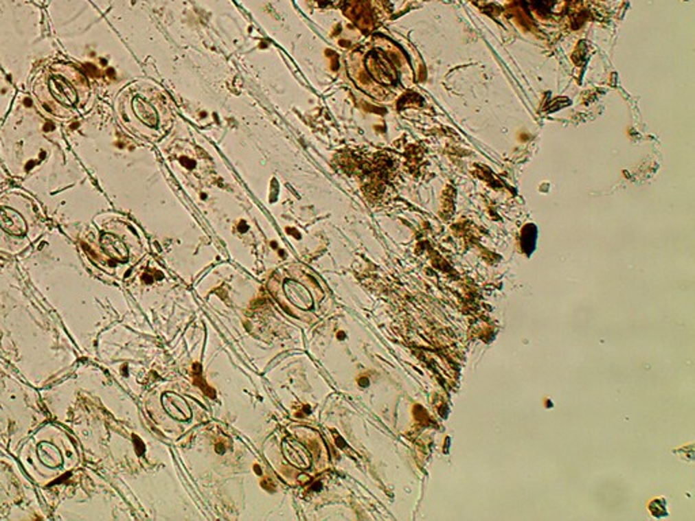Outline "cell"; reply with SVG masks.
<instances>
[{
  "label": "cell",
  "mask_w": 695,
  "mask_h": 521,
  "mask_svg": "<svg viewBox=\"0 0 695 521\" xmlns=\"http://www.w3.org/2000/svg\"><path fill=\"white\" fill-rule=\"evenodd\" d=\"M132 106H133L135 115L141 122H144L147 126H151V128L157 126V124H158L157 111L147 101L137 97L133 100Z\"/></svg>",
  "instance_id": "52a82bcc"
},
{
  "label": "cell",
  "mask_w": 695,
  "mask_h": 521,
  "mask_svg": "<svg viewBox=\"0 0 695 521\" xmlns=\"http://www.w3.org/2000/svg\"><path fill=\"white\" fill-rule=\"evenodd\" d=\"M166 413L176 421H187L192 417V410L187 402L175 393H166L162 398Z\"/></svg>",
  "instance_id": "277c9868"
},
{
  "label": "cell",
  "mask_w": 695,
  "mask_h": 521,
  "mask_svg": "<svg viewBox=\"0 0 695 521\" xmlns=\"http://www.w3.org/2000/svg\"><path fill=\"white\" fill-rule=\"evenodd\" d=\"M101 246L104 248V251L113 259L117 261H125L129 255V251L125 246V243L118 239L115 235L112 233H104L102 238H101Z\"/></svg>",
  "instance_id": "8992f818"
},
{
  "label": "cell",
  "mask_w": 695,
  "mask_h": 521,
  "mask_svg": "<svg viewBox=\"0 0 695 521\" xmlns=\"http://www.w3.org/2000/svg\"><path fill=\"white\" fill-rule=\"evenodd\" d=\"M283 454H284L286 459L288 461V463L300 468V470H306L311 464V458H310V454L307 452V450L293 440L284 441Z\"/></svg>",
  "instance_id": "5b68a950"
},
{
  "label": "cell",
  "mask_w": 695,
  "mask_h": 521,
  "mask_svg": "<svg viewBox=\"0 0 695 521\" xmlns=\"http://www.w3.org/2000/svg\"><path fill=\"white\" fill-rule=\"evenodd\" d=\"M0 227L14 236H22L27 230L22 215L11 208H0Z\"/></svg>",
  "instance_id": "7a4b0ae2"
},
{
  "label": "cell",
  "mask_w": 695,
  "mask_h": 521,
  "mask_svg": "<svg viewBox=\"0 0 695 521\" xmlns=\"http://www.w3.org/2000/svg\"><path fill=\"white\" fill-rule=\"evenodd\" d=\"M284 292L295 307L300 310H310L312 307V296L303 284L288 280L284 283Z\"/></svg>",
  "instance_id": "3957f363"
},
{
  "label": "cell",
  "mask_w": 695,
  "mask_h": 521,
  "mask_svg": "<svg viewBox=\"0 0 695 521\" xmlns=\"http://www.w3.org/2000/svg\"><path fill=\"white\" fill-rule=\"evenodd\" d=\"M82 82V75L73 69H69L65 73L62 71L51 72L45 80L48 101L56 109L75 108L79 104L82 91L86 87Z\"/></svg>",
  "instance_id": "6da1fadb"
},
{
  "label": "cell",
  "mask_w": 695,
  "mask_h": 521,
  "mask_svg": "<svg viewBox=\"0 0 695 521\" xmlns=\"http://www.w3.org/2000/svg\"><path fill=\"white\" fill-rule=\"evenodd\" d=\"M37 455L41 463L49 468H58L62 464V455L60 450L51 443H41L37 448Z\"/></svg>",
  "instance_id": "ba28073f"
}]
</instances>
